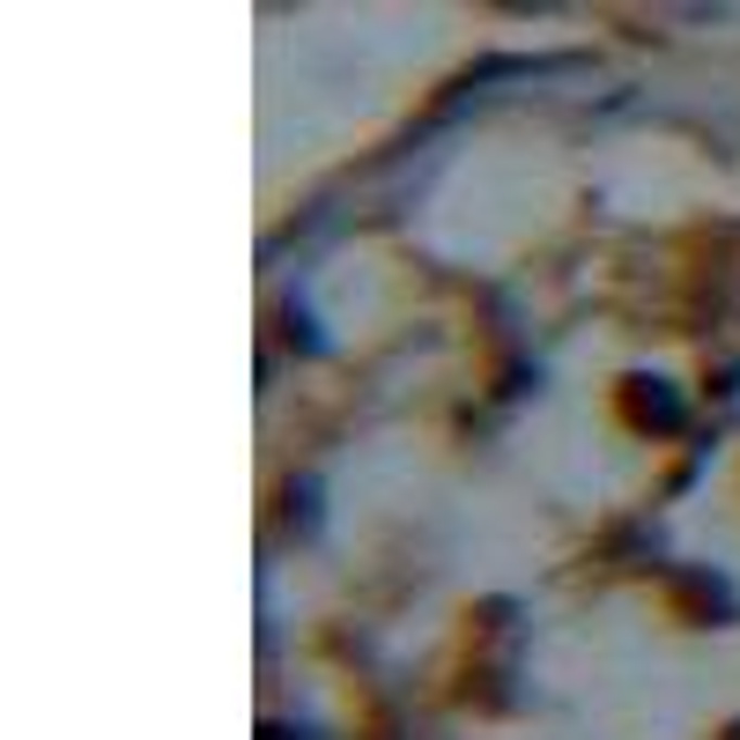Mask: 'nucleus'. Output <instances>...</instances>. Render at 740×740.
<instances>
[{"mask_svg": "<svg viewBox=\"0 0 740 740\" xmlns=\"http://www.w3.org/2000/svg\"><path fill=\"white\" fill-rule=\"evenodd\" d=\"M629 414L652 422V430H674V422H681V400H674L659 378H637V385H629Z\"/></svg>", "mask_w": 740, "mask_h": 740, "instance_id": "obj_1", "label": "nucleus"}, {"mask_svg": "<svg viewBox=\"0 0 740 740\" xmlns=\"http://www.w3.org/2000/svg\"><path fill=\"white\" fill-rule=\"evenodd\" d=\"M289 511H296V534H311L319 526V482H296L289 489Z\"/></svg>", "mask_w": 740, "mask_h": 740, "instance_id": "obj_2", "label": "nucleus"}]
</instances>
